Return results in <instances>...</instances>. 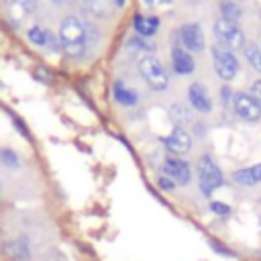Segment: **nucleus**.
Wrapping results in <instances>:
<instances>
[{
    "label": "nucleus",
    "mask_w": 261,
    "mask_h": 261,
    "mask_svg": "<svg viewBox=\"0 0 261 261\" xmlns=\"http://www.w3.org/2000/svg\"><path fill=\"white\" fill-rule=\"evenodd\" d=\"M59 43L63 45L67 55L80 57L86 49V27L75 16L63 18L59 24Z\"/></svg>",
    "instance_id": "f257e3e1"
},
{
    "label": "nucleus",
    "mask_w": 261,
    "mask_h": 261,
    "mask_svg": "<svg viewBox=\"0 0 261 261\" xmlns=\"http://www.w3.org/2000/svg\"><path fill=\"white\" fill-rule=\"evenodd\" d=\"M139 71L143 75V80L149 84V88L161 92L169 86V77H167V71L165 67L161 65V61L155 57V55H145L141 61H139Z\"/></svg>",
    "instance_id": "f03ea898"
},
{
    "label": "nucleus",
    "mask_w": 261,
    "mask_h": 261,
    "mask_svg": "<svg viewBox=\"0 0 261 261\" xmlns=\"http://www.w3.org/2000/svg\"><path fill=\"white\" fill-rule=\"evenodd\" d=\"M214 33H216V37L224 49H228V51L245 49V35L237 27V22H230L226 18H218L214 24Z\"/></svg>",
    "instance_id": "7ed1b4c3"
},
{
    "label": "nucleus",
    "mask_w": 261,
    "mask_h": 261,
    "mask_svg": "<svg viewBox=\"0 0 261 261\" xmlns=\"http://www.w3.org/2000/svg\"><path fill=\"white\" fill-rule=\"evenodd\" d=\"M198 177H200V188L204 196H210L218 186H222V171L208 155L200 157L198 161Z\"/></svg>",
    "instance_id": "20e7f679"
},
{
    "label": "nucleus",
    "mask_w": 261,
    "mask_h": 261,
    "mask_svg": "<svg viewBox=\"0 0 261 261\" xmlns=\"http://www.w3.org/2000/svg\"><path fill=\"white\" fill-rule=\"evenodd\" d=\"M212 55H214V67H216V73L222 77V80H232L239 71V61L234 57L232 51L224 49V47H216L212 49Z\"/></svg>",
    "instance_id": "39448f33"
},
{
    "label": "nucleus",
    "mask_w": 261,
    "mask_h": 261,
    "mask_svg": "<svg viewBox=\"0 0 261 261\" xmlns=\"http://www.w3.org/2000/svg\"><path fill=\"white\" fill-rule=\"evenodd\" d=\"M232 106H234L237 116H241L243 120L255 122V120H259V118H261V106L253 100V96H251V94H245V92L234 94Z\"/></svg>",
    "instance_id": "423d86ee"
},
{
    "label": "nucleus",
    "mask_w": 261,
    "mask_h": 261,
    "mask_svg": "<svg viewBox=\"0 0 261 261\" xmlns=\"http://www.w3.org/2000/svg\"><path fill=\"white\" fill-rule=\"evenodd\" d=\"M163 173L167 177H171L175 184H188L190 177H192V171H190V165L184 161V159H177V157H167L163 161Z\"/></svg>",
    "instance_id": "0eeeda50"
},
{
    "label": "nucleus",
    "mask_w": 261,
    "mask_h": 261,
    "mask_svg": "<svg viewBox=\"0 0 261 261\" xmlns=\"http://www.w3.org/2000/svg\"><path fill=\"white\" fill-rule=\"evenodd\" d=\"M179 37H181V43L186 45L188 51H196L200 53L204 49V33L200 29V24L196 22H188L179 29Z\"/></svg>",
    "instance_id": "6e6552de"
},
{
    "label": "nucleus",
    "mask_w": 261,
    "mask_h": 261,
    "mask_svg": "<svg viewBox=\"0 0 261 261\" xmlns=\"http://www.w3.org/2000/svg\"><path fill=\"white\" fill-rule=\"evenodd\" d=\"M163 145H165V149H167L169 153H173V155H184V153L190 151L192 139H190V135H188L181 126H175V128L171 130V135L163 139Z\"/></svg>",
    "instance_id": "1a4fd4ad"
},
{
    "label": "nucleus",
    "mask_w": 261,
    "mask_h": 261,
    "mask_svg": "<svg viewBox=\"0 0 261 261\" xmlns=\"http://www.w3.org/2000/svg\"><path fill=\"white\" fill-rule=\"evenodd\" d=\"M188 96H190V102L192 106L198 110V112H210L212 110V100H210V94L208 90L204 88V84L200 82H194L188 90Z\"/></svg>",
    "instance_id": "9d476101"
},
{
    "label": "nucleus",
    "mask_w": 261,
    "mask_h": 261,
    "mask_svg": "<svg viewBox=\"0 0 261 261\" xmlns=\"http://www.w3.org/2000/svg\"><path fill=\"white\" fill-rule=\"evenodd\" d=\"M27 37H29V41H31L33 45H39V47H49V49H53V51L59 47L57 37L51 35L47 29H41V27H33V29H29Z\"/></svg>",
    "instance_id": "9b49d317"
},
{
    "label": "nucleus",
    "mask_w": 261,
    "mask_h": 261,
    "mask_svg": "<svg viewBox=\"0 0 261 261\" xmlns=\"http://www.w3.org/2000/svg\"><path fill=\"white\" fill-rule=\"evenodd\" d=\"M171 63H173V69L179 75H188V73L194 71V59H192V55L188 51L179 49V47H175L171 51Z\"/></svg>",
    "instance_id": "f8f14e48"
},
{
    "label": "nucleus",
    "mask_w": 261,
    "mask_h": 261,
    "mask_svg": "<svg viewBox=\"0 0 261 261\" xmlns=\"http://www.w3.org/2000/svg\"><path fill=\"white\" fill-rule=\"evenodd\" d=\"M232 179L239 186H255V184H259L261 181V163L245 167V169H237L232 173Z\"/></svg>",
    "instance_id": "ddd939ff"
},
{
    "label": "nucleus",
    "mask_w": 261,
    "mask_h": 261,
    "mask_svg": "<svg viewBox=\"0 0 261 261\" xmlns=\"http://www.w3.org/2000/svg\"><path fill=\"white\" fill-rule=\"evenodd\" d=\"M112 92H114V100L118 104H122V106H135L137 104V92L126 88L122 82H114Z\"/></svg>",
    "instance_id": "4468645a"
},
{
    "label": "nucleus",
    "mask_w": 261,
    "mask_h": 261,
    "mask_svg": "<svg viewBox=\"0 0 261 261\" xmlns=\"http://www.w3.org/2000/svg\"><path fill=\"white\" fill-rule=\"evenodd\" d=\"M159 27V20L155 16H141L137 14L135 16V31L141 35V37H151Z\"/></svg>",
    "instance_id": "2eb2a0df"
},
{
    "label": "nucleus",
    "mask_w": 261,
    "mask_h": 261,
    "mask_svg": "<svg viewBox=\"0 0 261 261\" xmlns=\"http://www.w3.org/2000/svg\"><path fill=\"white\" fill-rule=\"evenodd\" d=\"M84 2H86V8L98 18L108 16L112 10V0H84Z\"/></svg>",
    "instance_id": "dca6fc26"
},
{
    "label": "nucleus",
    "mask_w": 261,
    "mask_h": 261,
    "mask_svg": "<svg viewBox=\"0 0 261 261\" xmlns=\"http://www.w3.org/2000/svg\"><path fill=\"white\" fill-rule=\"evenodd\" d=\"M4 253H6L8 257H12V259H27V257H29V247H27V243H24L22 239H18V241L8 243V245L4 247Z\"/></svg>",
    "instance_id": "f3484780"
},
{
    "label": "nucleus",
    "mask_w": 261,
    "mask_h": 261,
    "mask_svg": "<svg viewBox=\"0 0 261 261\" xmlns=\"http://www.w3.org/2000/svg\"><path fill=\"white\" fill-rule=\"evenodd\" d=\"M220 12H222V18H226V20H230V22H237V20L241 18V14H243V8H241L239 4H234V2L224 0V2L220 4Z\"/></svg>",
    "instance_id": "a211bd4d"
},
{
    "label": "nucleus",
    "mask_w": 261,
    "mask_h": 261,
    "mask_svg": "<svg viewBox=\"0 0 261 261\" xmlns=\"http://www.w3.org/2000/svg\"><path fill=\"white\" fill-rule=\"evenodd\" d=\"M245 55H247L249 63L253 65V69L261 71V49H259L255 43H249V45H245Z\"/></svg>",
    "instance_id": "6ab92c4d"
},
{
    "label": "nucleus",
    "mask_w": 261,
    "mask_h": 261,
    "mask_svg": "<svg viewBox=\"0 0 261 261\" xmlns=\"http://www.w3.org/2000/svg\"><path fill=\"white\" fill-rule=\"evenodd\" d=\"M0 161L6 165V167H18V157L14 151L10 149H0Z\"/></svg>",
    "instance_id": "aec40b11"
},
{
    "label": "nucleus",
    "mask_w": 261,
    "mask_h": 261,
    "mask_svg": "<svg viewBox=\"0 0 261 261\" xmlns=\"http://www.w3.org/2000/svg\"><path fill=\"white\" fill-rule=\"evenodd\" d=\"M171 116H173V120L175 122H186L188 120V110L184 108V106H171Z\"/></svg>",
    "instance_id": "412c9836"
},
{
    "label": "nucleus",
    "mask_w": 261,
    "mask_h": 261,
    "mask_svg": "<svg viewBox=\"0 0 261 261\" xmlns=\"http://www.w3.org/2000/svg\"><path fill=\"white\" fill-rule=\"evenodd\" d=\"M210 210L218 216H228L230 214V206H226L222 202H210Z\"/></svg>",
    "instance_id": "4be33fe9"
},
{
    "label": "nucleus",
    "mask_w": 261,
    "mask_h": 261,
    "mask_svg": "<svg viewBox=\"0 0 261 261\" xmlns=\"http://www.w3.org/2000/svg\"><path fill=\"white\" fill-rule=\"evenodd\" d=\"M20 10H24V12H33L35 8H37V2L39 0H12Z\"/></svg>",
    "instance_id": "5701e85b"
},
{
    "label": "nucleus",
    "mask_w": 261,
    "mask_h": 261,
    "mask_svg": "<svg viewBox=\"0 0 261 261\" xmlns=\"http://www.w3.org/2000/svg\"><path fill=\"white\" fill-rule=\"evenodd\" d=\"M251 96H253V100L261 106V80H255V82H253V86H251Z\"/></svg>",
    "instance_id": "b1692460"
},
{
    "label": "nucleus",
    "mask_w": 261,
    "mask_h": 261,
    "mask_svg": "<svg viewBox=\"0 0 261 261\" xmlns=\"http://www.w3.org/2000/svg\"><path fill=\"white\" fill-rule=\"evenodd\" d=\"M157 184H159V188H163V190H173V186H175V184H173V179H171V177H167V175L159 177V181H157Z\"/></svg>",
    "instance_id": "393cba45"
},
{
    "label": "nucleus",
    "mask_w": 261,
    "mask_h": 261,
    "mask_svg": "<svg viewBox=\"0 0 261 261\" xmlns=\"http://www.w3.org/2000/svg\"><path fill=\"white\" fill-rule=\"evenodd\" d=\"M210 247H212L214 251H218V253H222V255H230V251H228V249H224L222 245H218L216 241H212V243H210Z\"/></svg>",
    "instance_id": "a878e982"
},
{
    "label": "nucleus",
    "mask_w": 261,
    "mask_h": 261,
    "mask_svg": "<svg viewBox=\"0 0 261 261\" xmlns=\"http://www.w3.org/2000/svg\"><path fill=\"white\" fill-rule=\"evenodd\" d=\"M220 94H222V102H224V104H226V102H228V98H230V90H228V88H226V86H224V88H222V90H220Z\"/></svg>",
    "instance_id": "bb28decb"
},
{
    "label": "nucleus",
    "mask_w": 261,
    "mask_h": 261,
    "mask_svg": "<svg viewBox=\"0 0 261 261\" xmlns=\"http://www.w3.org/2000/svg\"><path fill=\"white\" fill-rule=\"evenodd\" d=\"M116 2V6H124V0H114Z\"/></svg>",
    "instance_id": "cd10ccee"
},
{
    "label": "nucleus",
    "mask_w": 261,
    "mask_h": 261,
    "mask_svg": "<svg viewBox=\"0 0 261 261\" xmlns=\"http://www.w3.org/2000/svg\"><path fill=\"white\" fill-rule=\"evenodd\" d=\"M53 2H55V4H63L65 0H53Z\"/></svg>",
    "instance_id": "c85d7f7f"
}]
</instances>
